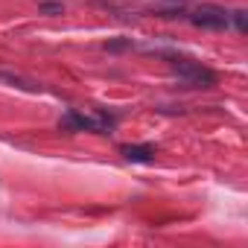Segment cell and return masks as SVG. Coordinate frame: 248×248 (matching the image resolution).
<instances>
[{
    "label": "cell",
    "mask_w": 248,
    "mask_h": 248,
    "mask_svg": "<svg viewBox=\"0 0 248 248\" xmlns=\"http://www.w3.org/2000/svg\"><path fill=\"white\" fill-rule=\"evenodd\" d=\"M193 24L196 27H207V30H225L228 27V15L219 6H199L193 12Z\"/></svg>",
    "instance_id": "cell-1"
},
{
    "label": "cell",
    "mask_w": 248,
    "mask_h": 248,
    "mask_svg": "<svg viewBox=\"0 0 248 248\" xmlns=\"http://www.w3.org/2000/svg\"><path fill=\"white\" fill-rule=\"evenodd\" d=\"M236 24H239V30H245V15L242 12H236Z\"/></svg>",
    "instance_id": "cell-4"
},
{
    "label": "cell",
    "mask_w": 248,
    "mask_h": 248,
    "mask_svg": "<svg viewBox=\"0 0 248 248\" xmlns=\"http://www.w3.org/2000/svg\"><path fill=\"white\" fill-rule=\"evenodd\" d=\"M44 12H62V6L59 3H44Z\"/></svg>",
    "instance_id": "cell-3"
},
{
    "label": "cell",
    "mask_w": 248,
    "mask_h": 248,
    "mask_svg": "<svg viewBox=\"0 0 248 248\" xmlns=\"http://www.w3.org/2000/svg\"><path fill=\"white\" fill-rule=\"evenodd\" d=\"M123 155H126L129 161H152L155 149L152 146H126V149H123Z\"/></svg>",
    "instance_id": "cell-2"
}]
</instances>
